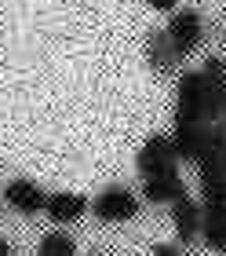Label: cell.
Instances as JSON below:
<instances>
[{
    "label": "cell",
    "mask_w": 226,
    "mask_h": 256,
    "mask_svg": "<svg viewBox=\"0 0 226 256\" xmlns=\"http://www.w3.org/2000/svg\"><path fill=\"white\" fill-rule=\"evenodd\" d=\"M164 33H168V40H172V48H175L179 59H190V55L205 44V22H201V15L194 8H175Z\"/></svg>",
    "instance_id": "cell-1"
},
{
    "label": "cell",
    "mask_w": 226,
    "mask_h": 256,
    "mask_svg": "<svg viewBox=\"0 0 226 256\" xmlns=\"http://www.w3.org/2000/svg\"><path fill=\"white\" fill-rule=\"evenodd\" d=\"M175 121L208 124L205 121V84H201V70L179 74V84H175Z\"/></svg>",
    "instance_id": "cell-2"
},
{
    "label": "cell",
    "mask_w": 226,
    "mask_h": 256,
    "mask_svg": "<svg viewBox=\"0 0 226 256\" xmlns=\"http://www.w3.org/2000/svg\"><path fill=\"white\" fill-rule=\"evenodd\" d=\"M91 212L102 224H128V220L139 216V194L128 187H106L91 202Z\"/></svg>",
    "instance_id": "cell-3"
},
{
    "label": "cell",
    "mask_w": 226,
    "mask_h": 256,
    "mask_svg": "<svg viewBox=\"0 0 226 256\" xmlns=\"http://www.w3.org/2000/svg\"><path fill=\"white\" fill-rule=\"evenodd\" d=\"M135 168H139V176H142V180L179 168V158H175L172 136H150L146 143L139 146V154H135Z\"/></svg>",
    "instance_id": "cell-4"
},
{
    "label": "cell",
    "mask_w": 226,
    "mask_h": 256,
    "mask_svg": "<svg viewBox=\"0 0 226 256\" xmlns=\"http://www.w3.org/2000/svg\"><path fill=\"white\" fill-rule=\"evenodd\" d=\"M201 84H205V121H219L223 118V102H226V62L223 59H205L201 66Z\"/></svg>",
    "instance_id": "cell-5"
},
{
    "label": "cell",
    "mask_w": 226,
    "mask_h": 256,
    "mask_svg": "<svg viewBox=\"0 0 226 256\" xmlns=\"http://www.w3.org/2000/svg\"><path fill=\"white\" fill-rule=\"evenodd\" d=\"M4 202L15 208V212H22V216H37V212H44V205H47V190L40 187L37 180H29V176H15L4 187Z\"/></svg>",
    "instance_id": "cell-6"
},
{
    "label": "cell",
    "mask_w": 226,
    "mask_h": 256,
    "mask_svg": "<svg viewBox=\"0 0 226 256\" xmlns=\"http://www.w3.org/2000/svg\"><path fill=\"white\" fill-rule=\"evenodd\" d=\"M201 224H205V208H201V202H194L190 194L175 198V202H172V227H175L179 246H194V242L201 238Z\"/></svg>",
    "instance_id": "cell-7"
},
{
    "label": "cell",
    "mask_w": 226,
    "mask_h": 256,
    "mask_svg": "<svg viewBox=\"0 0 226 256\" xmlns=\"http://www.w3.org/2000/svg\"><path fill=\"white\" fill-rule=\"evenodd\" d=\"M146 62H150V70L153 74H161V77H172L175 70H179V55H175V48H172V40H168V33L164 30H153L150 37H146Z\"/></svg>",
    "instance_id": "cell-8"
},
{
    "label": "cell",
    "mask_w": 226,
    "mask_h": 256,
    "mask_svg": "<svg viewBox=\"0 0 226 256\" xmlns=\"http://www.w3.org/2000/svg\"><path fill=\"white\" fill-rule=\"evenodd\" d=\"M208 128L212 124H183V121H175V128H172L175 158L194 165V161L201 158V150H205V143H208Z\"/></svg>",
    "instance_id": "cell-9"
},
{
    "label": "cell",
    "mask_w": 226,
    "mask_h": 256,
    "mask_svg": "<svg viewBox=\"0 0 226 256\" xmlns=\"http://www.w3.org/2000/svg\"><path fill=\"white\" fill-rule=\"evenodd\" d=\"M183 194H186V183H183V176H179V168L142 180V198H146L150 205H172L175 198H183Z\"/></svg>",
    "instance_id": "cell-10"
},
{
    "label": "cell",
    "mask_w": 226,
    "mask_h": 256,
    "mask_svg": "<svg viewBox=\"0 0 226 256\" xmlns=\"http://www.w3.org/2000/svg\"><path fill=\"white\" fill-rule=\"evenodd\" d=\"M91 208V202L84 194H73V190H55L47 194V205L44 212L51 216V224H73V220H80Z\"/></svg>",
    "instance_id": "cell-11"
},
{
    "label": "cell",
    "mask_w": 226,
    "mask_h": 256,
    "mask_svg": "<svg viewBox=\"0 0 226 256\" xmlns=\"http://www.w3.org/2000/svg\"><path fill=\"white\" fill-rule=\"evenodd\" d=\"M37 256H77V238L69 230H47L37 246Z\"/></svg>",
    "instance_id": "cell-12"
},
{
    "label": "cell",
    "mask_w": 226,
    "mask_h": 256,
    "mask_svg": "<svg viewBox=\"0 0 226 256\" xmlns=\"http://www.w3.org/2000/svg\"><path fill=\"white\" fill-rule=\"evenodd\" d=\"M201 242L212 252H226V220H205L201 224Z\"/></svg>",
    "instance_id": "cell-13"
},
{
    "label": "cell",
    "mask_w": 226,
    "mask_h": 256,
    "mask_svg": "<svg viewBox=\"0 0 226 256\" xmlns=\"http://www.w3.org/2000/svg\"><path fill=\"white\" fill-rule=\"evenodd\" d=\"M146 4H150L153 11H168V15H172V11L179 8V0H146Z\"/></svg>",
    "instance_id": "cell-14"
},
{
    "label": "cell",
    "mask_w": 226,
    "mask_h": 256,
    "mask_svg": "<svg viewBox=\"0 0 226 256\" xmlns=\"http://www.w3.org/2000/svg\"><path fill=\"white\" fill-rule=\"evenodd\" d=\"M153 256H183V249H175V246H157V249H153Z\"/></svg>",
    "instance_id": "cell-15"
},
{
    "label": "cell",
    "mask_w": 226,
    "mask_h": 256,
    "mask_svg": "<svg viewBox=\"0 0 226 256\" xmlns=\"http://www.w3.org/2000/svg\"><path fill=\"white\" fill-rule=\"evenodd\" d=\"M0 256H11V246H7V238L0 234Z\"/></svg>",
    "instance_id": "cell-16"
},
{
    "label": "cell",
    "mask_w": 226,
    "mask_h": 256,
    "mask_svg": "<svg viewBox=\"0 0 226 256\" xmlns=\"http://www.w3.org/2000/svg\"><path fill=\"white\" fill-rule=\"evenodd\" d=\"M84 256H106V252H99V249H91V252H84Z\"/></svg>",
    "instance_id": "cell-17"
},
{
    "label": "cell",
    "mask_w": 226,
    "mask_h": 256,
    "mask_svg": "<svg viewBox=\"0 0 226 256\" xmlns=\"http://www.w3.org/2000/svg\"><path fill=\"white\" fill-rule=\"evenodd\" d=\"M223 128H226V102H223Z\"/></svg>",
    "instance_id": "cell-18"
}]
</instances>
